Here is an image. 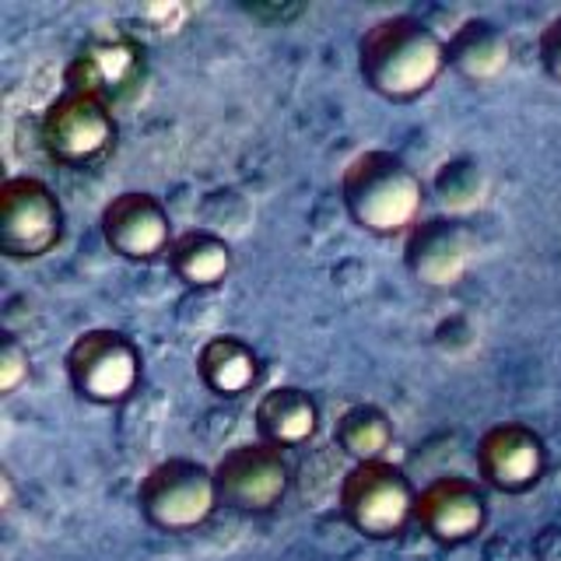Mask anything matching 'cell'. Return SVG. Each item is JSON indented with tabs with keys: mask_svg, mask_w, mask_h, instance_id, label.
<instances>
[{
	"mask_svg": "<svg viewBox=\"0 0 561 561\" xmlns=\"http://www.w3.org/2000/svg\"><path fill=\"white\" fill-rule=\"evenodd\" d=\"M355 64L365 92L390 105H411L425 99L449 70L446 39L417 14L376 18L358 35Z\"/></svg>",
	"mask_w": 561,
	"mask_h": 561,
	"instance_id": "obj_1",
	"label": "cell"
},
{
	"mask_svg": "<svg viewBox=\"0 0 561 561\" xmlns=\"http://www.w3.org/2000/svg\"><path fill=\"white\" fill-rule=\"evenodd\" d=\"M341 204L358 232L390 242L425 218L428 186L403 154L365 148L341 169Z\"/></svg>",
	"mask_w": 561,
	"mask_h": 561,
	"instance_id": "obj_2",
	"label": "cell"
},
{
	"mask_svg": "<svg viewBox=\"0 0 561 561\" xmlns=\"http://www.w3.org/2000/svg\"><path fill=\"white\" fill-rule=\"evenodd\" d=\"M134 502L140 519L158 534L183 537L201 530L221 508L215 467L193 456H165L137 481Z\"/></svg>",
	"mask_w": 561,
	"mask_h": 561,
	"instance_id": "obj_3",
	"label": "cell"
},
{
	"mask_svg": "<svg viewBox=\"0 0 561 561\" xmlns=\"http://www.w3.org/2000/svg\"><path fill=\"white\" fill-rule=\"evenodd\" d=\"M417 488L411 473L393 460L351 463L337 488V508L344 523L365 540H397L414 526Z\"/></svg>",
	"mask_w": 561,
	"mask_h": 561,
	"instance_id": "obj_4",
	"label": "cell"
},
{
	"mask_svg": "<svg viewBox=\"0 0 561 561\" xmlns=\"http://www.w3.org/2000/svg\"><path fill=\"white\" fill-rule=\"evenodd\" d=\"M70 390L92 408H119L145 382V355L127 330L88 327L64 351Z\"/></svg>",
	"mask_w": 561,
	"mask_h": 561,
	"instance_id": "obj_5",
	"label": "cell"
},
{
	"mask_svg": "<svg viewBox=\"0 0 561 561\" xmlns=\"http://www.w3.org/2000/svg\"><path fill=\"white\" fill-rule=\"evenodd\" d=\"M119 140V119L113 105L95 95L64 92L39 116V145L60 169H92L113 154Z\"/></svg>",
	"mask_w": 561,
	"mask_h": 561,
	"instance_id": "obj_6",
	"label": "cell"
},
{
	"mask_svg": "<svg viewBox=\"0 0 561 561\" xmlns=\"http://www.w3.org/2000/svg\"><path fill=\"white\" fill-rule=\"evenodd\" d=\"M67 232V210L39 175H8L0 183V256L35 263L57 253Z\"/></svg>",
	"mask_w": 561,
	"mask_h": 561,
	"instance_id": "obj_7",
	"label": "cell"
},
{
	"mask_svg": "<svg viewBox=\"0 0 561 561\" xmlns=\"http://www.w3.org/2000/svg\"><path fill=\"white\" fill-rule=\"evenodd\" d=\"M291 478L295 470L288 453L263 438L228 446L215 463L218 499L239 516H271L274 508L285 505Z\"/></svg>",
	"mask_w": 561,
	"mask_h": 561,
	"instance_id": "obj_8",
	"label": "cell"
},
{
	"mask_svg": "<svg viewBox=\"0 0 561 561\" xmlns=\"http://www.w3.org/2000/svg\"><path fill=\"white\" fill-rule=\"evenodd\" d=\"M99 236L113 256L148 267L169 256L175 225L162 197L148 190H119L99 210Z\"/></svg>",
	"mask_w": 561,
	"mask_h": 561,
	"instance_id": "obj_9",
	"label": "cell"
},
{
	"mask_svg": "<svg viewBox=\"0 0 561 561\" xmlns=\"http://www.w3.org/2000/svg\"><path fill=\"white\" fill-rule=\"evenodd\" d=\"M148 78V53L130 35H99L88 39L64 70L70 92L95 95L105 105H127L137 99Z\"/></svg>",
	"mask_w": 561,
	"mask_h": 561,
	"instance_id": "obj_10",
	"label": "cell"
},
{
	"mask_svg": "<svg viewBox=\"0 0 561 561\" xmlns=\"http://www.w3.org/2000/svg\"><path fill=\"white\" fill-rule=\"evenodd\" d=\"M400 245L408 274L432 291L460 285L478 256V236L460 215H425L400 239Z\"/></svg>",
	"mask_w": 561,
	"mask_h": 561,
	"instance_id": "obj_11",
	"label": "cell"
},
{
	"mask_svg": "<svg viewBox=\"0 0 561 561\" xmlns=\"http://www.w3.org/2000/svg\"><path fill=\"white\" fill-rule=\"evenodd\" d=\"M478 481L499 495H526L534 491L551 467V453L543 435L526 421H499L473 446Z\"/></svg>",
	"mask_w": 561,
	"mask_h": 561,
	"instance_id": "obj_12",
	"label": "cell"
},
{
	"mask_svg": "<svg viewBox=\"0 0 561 561\" xmlns=\"http://www.w3.org/2000/svg\"><path fill=\"white\" fill-rule=\"evenodd\" d=\"M491 519L488 488L463 473H443L417 491L414 526L438 548H467Z\"/></svg>",
	"mask_w": 561,
	"mask_h": 561,
	"instance_id": "obj_13",
	"label": "cell"
},
{
	"mask_svg": "<svg viewBox=\"0 0 561 561\" xmlns=\"http://www.w3.org/2000/svg\"><path fill=\"white\" fill-rule=\"evenodd\" d=\"M253 425H256V438L288 453L309 446L320 435L323 411L306 386L280 382L260 393L253 408Z\"/></svg>",
	"mask_w": 561,
	"mask_h": 561,
	"instance_id": "obj_14",
	"label": "cell"
},
{
	"mask_svg": "<svg viewBox=\"0 0 561 561\" xmlns=\"http://www.w3.org/2000/svg\"><path fill=\"white\" fill-rule=\"evenodd\" d=\"M446 64L453 75H460L467 84L499 81L508 70V64H513L508 32L495 18H484V14L463 18L446 39Z\"/></svg>",
	"mask_w": 561,
	"mask_h": 561,
	"instance_id": "obj_15",
	"label": "cell"
},
{
	"mask_svg": "<svg viewBox=\"0 0 561 561\" xmlns=\"http://www.w3.org/2000/svg\"><path fill=\"white\" fill-rule=\"evenodd\" d=\"M197 379L204 382L207 393L221 400H239L260 386L263 358L239 333H215L197 351Z\"/></svg>",
	"mask_w": 561,
	"mask_h": 561,
	"instance_id": "obj_16",
	"label": "cell"
},
{
	"mask_svg": "<svg viewBox=\"0 0 561 561\" xmlns=\"http://www.w3.org/2000/svg\"><path fill=\"white\" fill-rule=\"evenodd\" d=\"M175 280H183L193 291L221 288L236 271V250L225 236L210 232V228H186L175 232L172 250L165 256Z\"/></svg>",
	"mask_w": 561,
	"mask_h": 561,
	"instance_id": "obj_17",
	"label": "cell"
},
{
	"mask_svg": "<svg viewBox=\"0 0 561 561\" xmlns=\"http://www.w3.org/2000/svg\"><path fill=\"white\" fill-rule=\"evenodd\" d=\"M397 438V425L386 408L379 403H351L333 421V443L347 456L351 463H368V460H390Z\"/></svg>",
	"mask_w": 561,
	"mask_h": 561,
	"instance_id": "obj_18",
	"label": "cell"
},
{
	"mask_svg": "<svg viewBox=\"0 0 561 561\" xmlns=\"http://www.w3.org/2000/svg\"><path fill=\"white\" fill-rule=\"evenodd\" d=\"M28 376H32L28 347L18 341L14 333H4V341H0V390H4V397L22 390Z\"/></svg>",
	"mask_w": 561,
	"mask_h": 561,
	"instance_id": "obj_19",
	"label": "cell"
},
{
	"mask_svg": "<svg viewBox=\"0 0 561 561\" xmlns=\"http://www.w3.org/2000/svg\"><path fill=\"white\" fill-rule=\"evenodd\" d=\"M537 60H540L543 75H548V81L561 84V14H554L551 22L540 28Z\"/></svg>",
	"mask_w": 561,
	"mask_h": 561,
	"instance_id": "obj_20",
	"label": "cell"
},
{
	"mask_svg": "<svg viewBox=\"0 0 561 561\" xmlns=\"http://www.w3.org/2000/svg\"><path fill=\"white\" fill-rule=\"evenodd\" d=\"M0 491H4V499H0V505L11 508V505H14V484H11V473H8V470L0 473Z\"/></svg>",
	"mask_w": 561,
	"mask_h": 561,
	"instance_id": "obj_21",
	"label": "cell"
}]
</instances>
